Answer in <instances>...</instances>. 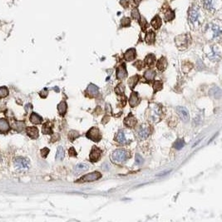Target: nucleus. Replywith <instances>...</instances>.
<instances>
[{"label": "nucleus", "instance_id": "30", "mask_svg": "<svg viewBox=\"0 0 222 222\" xmlns=\"http://www.w3.org/2000/svg\"><path fill=\"white\" fill-rule=\"evenodd\" d=\"M8 95V89L6 87H0V98H3Z\"/></svg>", "mask_w": 222, "mask_h": 222}, {"label": "nucleus", "instance_id": "15", "mask_svg": "<svg viewBox=\"0 0 222 222\" xmlns=\"http://www.w3.org/2000/svg\"><path fill=\"white\" fill-rule=\"evenodd\" d=\"M137 56V53H136V50L134 48H131L126 52V53L124 55V58L126 59V61H132L135 59Z\"/></svg>", "mask_w": 222, "mask_h": 222}, {"label": "nucleus", "instance_id": "17", "mask_svg": "<svg viewBox=\"0 0 222 222\" xmlns=\"http://www.w3.org/2000/svg\"><path fill=\"white\" fill-rule=\"evenodd\" d=\"M30 122L33 124H40L43 122V118L39 115H38L37 113H32L30 116Z\"/></svg>", "mask_w": 222, "mask_h": 222}, {"label": "nucleus", "instance_id": "18", "mask_svg": "<svg viewBox=\"0 0 222 222\" xmlns=\"http://www.w3.org/2000/svg\"><path fill=\"white\" fill-rule=\"evenodd\" d=\"M117 78L119 79H122V78H125L127 75V72H126V67L125 66H121L120 67H118L117 71Z\"/></svg>", "mask_w": 222, "mask_h": 222}, {"label": "nucleus", "instance_id": "35", "mask_svg": "<svg viewBox=\"0 0 222 222\" xmlns=\"http://www.w3.org/2000/svg\"><path fill=\"white\" fill-rule=\"evenodd\" d=\"M174 13L171 12V11H169V12L166 13V15H165V19H166L167 21H171V19H174Z\"/></svg>", "mask_w": 222, "mask_h": 222}, {"label": "nucleus", "instance_id": "9", "mask_svg": "<svg viewBox=\"0 0 222 222\" xmlns=\"http://www.w3.org/2000/svg\"><path fill=\"white\" fill-rule=\"evenodd\" d=\"M102 155V151L98 149L97 147H93L90 154V161L92 162H96L100 159Z\"/></svg>", "mask_w": 222, "mask_h": 222}, {"label": "nucleus", "instance_id": "44", "mask_svg": "<svg viewBox=\"0 0 222 222\" xmlns=\"http://www.w3.org/2000/svg\"><path fill=\"white\" fill-rule=\"evenodd\" d=\"M141 1H142V0H134V2L137 3V4H138V3H139Z\"/></svg>", "mask_w": 222, "mask_h": 222}, {"label": "nucleus", "instance_id": "32", "mask_svg": "<svg viewBox=\"0 0 222 222\" xmlns=\"http://www.w3.org/2000/svg\"><path fill=\"white\" fill-rule=\"evenodd\" d=\"M162 87H163V84L160 81H156L155 82V83L153 84V88H154V91L155 92H158L160 91L162 89Z\"/></svg>", "mask_w": 222, "mask_h": 222}, {"label": "nucleus", "instance_id": "7", "mask_svg": "<svg viewBox=\"0 0 222 222\" xmlns=\"http://www.w3.org/2000/svg\"><path fill=\"white\" fill-rule=\"evenodd\" d=\"M176 111H177V113L178 114V116L180 117V118L181 119L182 121L184 122H187L190 118V114H189V112L188 110L184 107H177L176 108Z\"/></svg>", "mask_w": 222, "mask_h": 222}, {"label": "nucleus", "instance_id": "25", "mask_svg": "<svg viewBox=\"0 0 222 222\" xmlns=\"http://www.w3.org/2000/svg\"><path fill=\"white\" fill-rule=\"evenodd\" d=\"M161 23H162V22H161V19L158 16H156L152 19V25L154 28L158 29V28L161 26Z\"/></svg>", "mask_w": 222, "mask_h": 222}, {"label": "nucleus", "instance_id": "23", "mask_svg": "<svg viewBox=\"0 0 222 222\" xmlns=\"http://www.w3.org/2000/svg\"><path fill=\"white\" fill-rule=\"evenodd\" d=\"M88 92L92 96H96L98 94V88L93 84H90L88 88Z\"/></svg>", "mask_w": 222, "mask_h": 222}, {"label": "nucleus", "instance_id": "42", "mask_svg": "<svg viewBox=\"0 0 222 222\" xmlns=\"http://www.w3.org/2000/svg\"><path fill=\"white\" fill-rule=\"evenodd\" d=\"M39 94H40V96L42 97H46V96H48V89L44 88L41 92H39Z\"/></svg>", "mask_w": 222, "mask_h": 222}, {"label": "nucleus", "instance_id": "4", "mask_svg": "<svg viewBox=\"0 0 222 222\" xmlns=\"http://www.w3.org/2000/svg\"><path fill=\"white\" fill-rule=\"evenodd\" d=\"M101 177H102V176H101V173L97 172V171H95V172H92V173H89V174L84 176V177H82L81 179L78 180V183H82V182L93 181L98 180Z\"/></svg>", "mask_w": 222, "mask_h": 222}, {"label": "nucleus", "instance_id": "38", "mask_svg": "<svg viewBox=\"0 0 222 222\" xmlns=\"http://www.w3.org/2000/svg\"><path fill=\"white\" fill-rule=\"evenodd\" d=\"M213 32H214V37L215 38H216V37H218V36H220V33H221V31H220V28H218L217 26H216V28H213Z\"/></svg>", "mask_w": 222, "mask_h": 222}, {"label": "nucleus", "instance_id": "14", "mask_svg": "<svg viewBox=\"0 0 222 222\" xmlns=\"http://www.w3.org/2000/svg\"><path fill=\"white\" fill-rule=\"evenodd\" d=\"M124 123L128 127H134V126H136V124H137V120H136V118L134 117V116L130 114V115L127 116L124 119Z\"/></svg>", "mask_w": 222, "mask_h": 222}, {"label": "nucleus", "instance_id": "5", "mask_svg": "<svg viewBox=\"0 0 222 222\" xmlns=\"http://www.w3.org/2000/svg\"><path fill=\"white\" fill-rule=\"evenodd\" d=\"M151 133V127L148 125H142L137 130V136L140 139L144 140L148 137Z\"/></svg>", "mask_w": 222, "mask_h": 222}, {"label": "nucleus", "instance_id": "27", "mask_svg": "<svg viewBox=\"0 0 222 222\" xmlns=\"http://www.w3.org/2000/svg\"><path fill=\"white\" fill-rule=\"evenodd\" d=\"M155 38H156V35L153 32H147V35H146V42L147 43H153L155 42Z\"/></svg>", "mask_w": 222, "mask_h": 222}, {"label": "nucleus", "instance_id": "26", "mask_svg": "<svg viewBox=\"0 0 222 222\" xmlns=\"http://www.w3.org/2000/svg\"><path fill=\"white\" fill-rule=\"evenodd\" d=\"M42 132L43 134H53V130H52V126L50 125V123L47 122L45 124H43V129H42Z\"/></svg>", "mask_w": 222, "mask_h": 222}, {"label": "nucleus", "instance_id": "34", "mask_svg": "<svg viewBox=\"0 0 222 222\" xmlns=\"http://www.w3.org/2000/svg\"><path fill=\"white\" fill-rule=\"evenodd\" d=\"M131 15H132V17H133V19H136V20H140V14H139V12H138V10H137V8H135V9H133L132 10V12H131Z\"/></svg>", "mask_w": 222, "mask_h": 222}, {"label": "nucleus", "instance_id": "21", "mask_svg": "<svg viewBox=\"0 0 222 222\" xmlns=\"http://www.w3.org/2000/svg\"><path fill=\"white\" fill-rule=\"evenodd\" d=\"M63 158H64V150H63V147H58L56 153V160L57 161H62Z\"/></svg>", "mask_w": 222, "mask_h": 222}, {"label": "nucleus", "instance_id": "13", "mask_svg": "<svg viewBox=\"0 0 222 222\" xmlns=\"http://www.w3.org/2000/svg\"><path fill=\"white\" fill-rule=\"evenodd\" d=\"M199 11L196 8H191L189 12V19L190 21L193 23H195V22H197L199 19Z\"/></svg>", "mask_w": 222, "mask_h": 222}, {"label": "nucleus", "instance_id": "39", "mask_svg": "<svg viewBox=\"0 0 222 222\" xmlns=\"http://www.w3.org/2000/svg\"><path fill=\"white\" fill-rule=\"evenodd\" d=\"M135 159H136V163H137V165H141V164L143 163V159H142V157L139 154H137V155H136V158H135Z\"/></svg>", "mask_w": 222, "mask_h": 222}, {"label": "nucleus", "instance_id": "11", "mask_svg": "<svg viewBox=\"0 0 222 222\" xmlns=\"http://www.w3.org/2000/svg\"><path fill=\"white\" fill-rule=\"evenodd\" d=\"M10 129L9 123L5 118H0V133L5 134L7 133Z\"/></svg>", "mask_w": 222, "mask_h": 222}, {"label": "nucleus", "instance_id": "3", "mask_svg": "<svg viewBox=\"0 0 222 222\" xmlns=\"http://www.w3.org/2000/svg\"><path fill=\"white\" fill-rule=\"evenodd\" d=\"M14 165L19 170H27L29 168V161L23 157H18L14 161Z\"/></svg>", "mask_w": 222, "mask_h": 222}, {"label": "nucleus", "instance_id": "41", "mask_svg": "<svg viewBox=\"0 0 222 222\" xmlns=\"http://www.w3.org/2000/svg\"><path fill=\"white\" fill-rule=\"evenodd\" d=\"M68 153H69V156H77V152H76V151L74 150L73 147L70 148Z\"/></svg>", "mask_w": 222, "mask_h": 222}, {"label": "nucleus", "instance_id": "19", "mask_svg": "<svg viewBox=\"0 0 222 222\" xmlns=\"http://www.w3.org/2000/svg\"><path fill=\"white\" fill-rule=\"evenodd\" d=\"M156 67L160 71H164L166 69V67H167V61L165 58H160V60L158 61L157 64H156Z\"/></svg>", "mask_w": 222, "mask_h": 222}, {"label": "nucleus", "instance_id": "10", "mask_svg": "<svg viewBox=\"0 0 222 222\" xmlns=\"http://www.w3.org/2000/svg\"><path fill=\"white\" fill-rule=\"evenodd\" d=\"M89 167H90V166H89L88 164L79 163L76 166H74L73 172H74V174H80L82 172H84V171H86L87 170H88Z\"/></svg>", "mask_w": 222, "mask_h": 222}, {"label": "nucleus", "instance_id": "12", "mask_svg": "<svg viewBox=\"0 0 222 222\" xmlns=\"http://www.w3.org/2000/svg\"><path fill=\"white\" fill-rule=\"evenodd\" d=\"M26 131L27 134L28 135V137H31L32 139H37L38 137V130L37 127L35 126H29L26 128Z\"/></svg>", "mask_w": 222, "mask_h": 222}, {"label": "nucleus", "instance_id": "40", "mask_svg": "<svg viewBox=\"0 0 222 222\" xmlns=\"http://www.w3.org/2000/svg\"><path fill=\"white\" fill-rule=\"evenodd\" d=\"M49 153V149L48 148H43V149H42L41 150V154H42V156L43 157H47V156H48V154Z\"/></svg>", "mask_w": 222, "mask_h": 222}, {"label": "nucleus", "instance_id": "22", "mask_svg": "<svg viewBox=\"0 0 222 222\" xmlns=\"http://www.w3.org/2000/svg\"><path fill=\"white\" fill-rule=\"evenodd\" d=\"M138 80H139V77H138V75L133 76V77H131V78H129V80H128L129 87H130L131 89H133L134 87L137 85V82H138Z\"/></svg>", "mask_w": 222, "mask_h": 222}, {"label": "nucleus", "instance_id": "43", "mask_svg": "<svg viewBox=\"0 0 222 222\" xmlns=\"http://www.w3.org/2000/svg\"><path fill=\"white\" fill-rule=\"evenodd\" d=\"M135 66H136V67H137V68H138V69L140 70V69H141V68H142V67H143V64H142V62L139 61V62H137V63H136V64H135Z\"/></svg>", "mask_w": 222, "mask_h": 222}, {"label": "nucleus", "instance_id": "36", "mask_svg": "<svg viewBox=\"0 0 222 222\" xmlns=\"http://www.w3.org/2000/svg\"><path fill=\"white\" fill-rule=\"evenodd\" d=\"M204 4L206 8H211L213 7V0H204Z\"/></svg>", "mask_w": 222, "mask_h": 222}, {"label": "nucleus", "instance_id": "8", "mask_svg": "<svg viewBox=\"0 0 222 222\" xmlns=\"http://www.w3.org/2000/svg\"><path fill=\"white\" fill-rule=\"evenodd\" d=\"M126 136L127 135H126V131L120 130L116 135L115 140L120 144H126V143H128V142H130V140H128Z\"/></svg>", "mask_w": 222, "mask_h": 222}, {"label": "nucleus", "instance_id": "6", "mask_svg": "<svg viewBox=\"0 0 222 222\" xmlns=\"http://www.w3.org/2000/svg\"><path fill=\"white\" fill-rule=\"evenodd\" d=\"M87 137L89 139L92 140L94 142H98L101 139V134L98 130V128L96 127H92L88 131L87 133Z\"/></svg>", "mask_w": 222, "mask_h": 222}, {"label": "nucleus", "instance_id": "2", "mask_svg": "<svg viewBox=\"0 0 222 222\" xmlns=\"http://www.w3.org/2000/svg\"><path fill=\"white\" fill-rule=\"evenodd\" d=\"M129 156H130L128 152H126L124 149H117L115 152H113L112 155V160L115 163H122L128 159Z\"/></svg>", "mask_w": 222, "mask_h": 222}, {"label": "nucleus", "instance_id": "29", "mask_svg": "<svg viewBox=\"0 0 222 222\" xmlns=\"http://www.w3.org/2000/svg\"><path fill=\"white\" fill-rule=\"evenodd\" d=\"M145 62H146V63H147L148 66H152V65L156 62L155 56H154L153 54H149V55H147L146 59H145Z\"/></svg>", "mask_w": 222, "mask_h": 222}, {"label": "nucleus", "instance_id": "16", "mask_svg": "<svg viewBox=\"0 0 222 222\" xmlns=\"http://www.w3.org/2000/svg\"><path fill=\"white\" fill-rule=\"evenodd\" d=\"M140 102V98L138 96V94L137 92H132L130 96V99H129V104L131 105V107H136Z\"/></svg>", "mask_w": 222, "mask_h": 222}, {"label": "nucleus", "instance_id": "31", "mask_svg": "<svg viewBox=\"0 0 222 222\" xmlns=\"http://www.w3.org/2000/svg\"><path fill=\"white\" fill-rule=\"evenodd\" d=\"M185 146V142H184V140H182V139H178L176 142V143H175L174 145V147L176 149H177V150H180V149H181L182 147H184Z\"/></svg>", "mask_w": 222, "mask_h": 222}, {"label": "nucleus", "instance_id": "1", "mask_svg": "<svg viewBox=\"0 0 222 222\" xmlns=\"http://www.w3.org/2000/svg\"><path fill=\"white\" fill-rule=\"evenodd\" d=\"M161 108L160 106L155 103L150 105L148 108V118L153 122H157L158 121L161 120Z\"/></svg>", "mask_w": 222, "mask_h": 222}, {"label": "nucleus", "instance_id": "20", "mask_svg": "<svg viewBox=\"0 0 222 222\" xmlns=\"http://www.w3.org/2000/svg\"><path fill=\"white\" fill-rule=\"evenodd\" d=\"M58 113L60 115L64 116L66 112H67V103L65 102H60L58 105Z\"/></svg>", "mask_w": 222, "mask_h": 222}, {"label": "nucleus", "instance_id": "28", "mask_svg": "<svg viewBox=\"0 0 222 222\" xmlns=\"http://www.w3.org/2000/svg\"><path fill=\"white\" fill-rule=\"evenodd\" d=\"M13 127L17 131H22L23 129L25 127V123L23 122H16L13 124Z\"/></svg>", "mask_w": 222, "mask_h": 222}, {"label": "nucleus", "instance_id": "33", "mask_svg": "<svg viewBox=\"0 0 222 222\" xmlns=\"http://www.w3.org/2000/svg\"><path fill=\"white\" fill-rule=\"evenodd\" d=\"M124 91H125V88H124V85L120 83L119 85L117 87L115 88V92L117 94H122L124 93Z\"/></svg>", "mask_w": 222, "mask_h": 222}, {"label": "nucleus", "instance_id": "37", "mask_svg": "<svg viewBox=\"0 0 222 222\" xmlns=\"http://www.w3.org/2000/svg\"><path fill=\"white\" fill-rule=\"evenodd\" d=\"M130 23H131V21H130V19H127V18L122 19V25L123 27H127V26L130 25Z\"/></svg>", "mask_w": 222, "mask_h": 222}, {"label": "nucleus", "instance_id": "24", "mask_svg": "<svg viewBox=\"0 0 222 222\" xmlns=\"http://www.w3.org/2000/svg\"><path fill=\"white\" fill-rule=\"evenodd\" d=\"M156 74V73L155 71H153V70H147V72H145L144 77L147 81H152L154 79Z\"/></svg>", "mask_w": 222, "mask_h": 222}]
</instances>
